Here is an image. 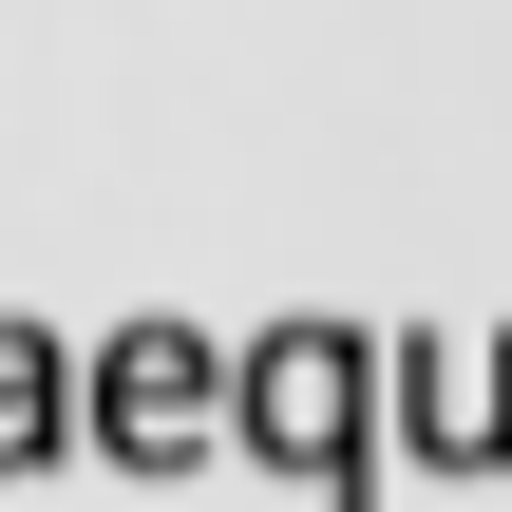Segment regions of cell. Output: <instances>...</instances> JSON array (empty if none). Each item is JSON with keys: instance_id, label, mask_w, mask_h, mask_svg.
I'll use <instances>...</instances> for the list:
<instances>
[{"instance_id": "6da1fadb", "label": "cell", "mask_w": 512, "mask_h": 512, "mask_svg": "<svg viewBox=\"0 0 512 512\" xmlns=\"http://www.w3.org/2000/svg\"><path fill=\"white\" fill-rule=\"evenodd\" d=\"M190 399H209V361H190V342H114V361H95V437H114V456H171V437H190Z\"/></svg>"}, {"instance_id": "3957f363", "label": "cell", "mask_w": 512, "mask_h": 512, "mask_svg": "<svg viewBox=\"0 0 512 512\" xmlns=\"http://www.w3.org/2000/svg\"><path fill=\"white\" fill-rule=\"evenodd\" d=\"M0 456H57V361L0 323Z\"/></svg>"}, {"instance_id": "7a4b0ae2", "label": "cell", "mask_w": 512, "mask_h": 512, "mask_svg": "<svg viewBox=\"0 0 512 512\" xmlns=\"http://www.w3.org/2000/svg\"><path fill=\"white\" fill-rule=\"evenodd\" d=\"M247 437H266V456L304 437V456L342 475V342H285V361H247Z\"/></svg>"}]
</instances>
